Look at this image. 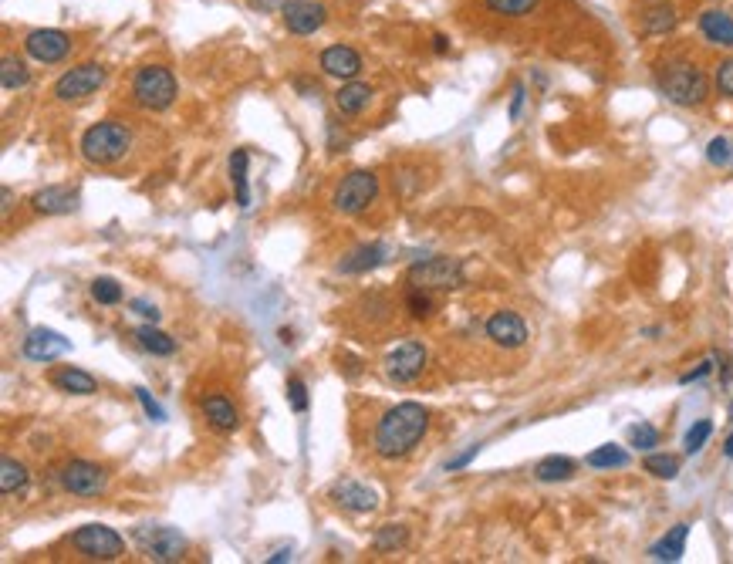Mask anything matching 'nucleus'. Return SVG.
<instances>
[{
    "instance_id": "79ce46f5",
    "label": "nucleus",
    "mask_w": 733,
    "mask_h": 564,
    "mask_svg": "<svg viewBox=\"0 0 733 564\" xmlns=\"http://www.w3.org/2000/svg\"><path fill=\"white\" fill-rule=\"evenodd\" d=\"M717 92L723 98H733V58L720 61V68H717Z\"/></svg>"
},
{
    "instance_id": "473e14b6",
    "label": "nucleus",
    "mask_w": 733,
    "mask_h": 564,
    "mask_svg": "<svg viewBox=\"0 0 733 564\" xmlns=\"http://www.w3.org/2000/svg\"><path fill=\"white\" fill-rule=\"evenodd\" d=\"M642 467H646V473H652L656 480H676L679 477V460L673 453H649Z\"/></svg>"
},
{
    "instance_id": "8fccbe9b",
    "label": "nucleus",
    "mask_w": 733,
    "mask_h": 564,
    "mask_svg": "<svg viewBox=\"0 0 733 564\" xmlns=\"http://www.w3.org/2000/svg\"><path fill=\"white\" fill-rule=\"evenodd\" d=\"M271 564H277V561H291V551H277V554H271V558H267Z\"/></svg>"
},
{
    "instance_id": "ea45409f",
    "label": "nucleus",
    "mask_w": 733,
    "mask_h": 564,
    "mask_svg": "<svg viewBox=\"0 0 733 564\" xmlns=\"http://www.w3.org/2000/svg\"><path fill=\"white\" fill-rule=\"evenodd\" d=\"M288 402L294 413H308V386L298 379V375H291L288 379Z\"/></svg>"
},
{
    "instance_id": "a18cd8bd",
    "label": "nucleus",
    "mask_w": 733,
    "mask_h": 564,
    "mask_svg": "<svg viewBox=\"0 0 733 564\" xmlns=\"http://www.w3.org/2000/svg\"><path fill=\"white\" fill-rule=\"evenodd\" d=\"M477 453H480V443H473L467 453H460L457 460H450V463H446V470H463V467H467V463H470V460H473V456H477Z\"/></svg>"
},
{
    "instance_id": "f03ea898",
    "label": "nucleus",
    "mask_w": 733,
    "mask_h": 564,
    "mask_svg": "<svg viewBox=\"0 0 733 564\" xmlns=\"http://www.w3.org/2000/svg\"><path fill=\"white\" fill-rule=\"evenodd\" d=\"M656 85L663 92L666 102L679 105V109H696V105L706 102L710 95V82L693 61L686 58H669L656 68Z\"/></svg>"
},
{
    "instance_id": "58836bf2",
    "label": "nucleus",
    "mask_w": 733,
    "mask_h": 564,
    "mask_svg": "<svg viewBox=\"0 0 733 564\" xmlns=\"http://www.w3.org/2000/svg\"><path fill=\"white\" fill-rule=\"evenodd\" d=\"M406 308H409V315H413V318H429V315H433V298H429V291L409 288Z\"/></svg>"
},
{
    "instance_id": "7c9ffc66",
    "label": "nucleus",
    "mask_w": 733,
    "mask_h": 564,
    "mask_svg": "<svg viewBox=\"0 0 733 564\" xmlns=\"http://www.w3.org/2000/svg\"><path fill=\"white\" fill-rule=\"evenodd\" d=\"M0 82H4L7 92H17V88H28L31 71H28V65H24L21 58L4 55V61H0Z\"/></svg>"
},
{
    "instance_id": "bb28decb",
    "label": "nucleus",
    "mask_w": 733,
    "mask_h": 564,
    "mask_svg": "<svg viewBox=\"0 0 733 564\" xmlns=\"http://www.w3.org/2000/svg\"><path fill=\"white\" fill-rule=\"evenodd\" d=\"M136 342L153 355H173L176 352V342L166 335V331L156 328V321H146L142 328H136Z\"/></svg>"
},
{
    "instance_id": "a211bd4d",
    "label": "nucleus",
    "mask_w": 733,
    "mask_h": 564,
    "mask_svg": "<svg viewBox=\"0 0 733 564\" xmlns=\"http://www.w3.org/2000/svg\"><path fill=\"white\" fill-rule=\"evenodd\" d=\"M332 497L345 510H352V514H372V510L379 507V494H375L372 487H365V483H359V480H342L332 490Z\"/></svg>"
},
{
    "instance_id": "a19ab883",
    "label": "nucleus",
    "mask_w": 733,
    "mask_h": 564,
    "mask_svg": "<svg viewBox=\"0 0 733 564\" xmlns=\"http://www.w3.org/2000/svg\"><path fill=\"white\" fill-rule=\"evenodd\" d=\"M136 399H139V406H142V413H146L149 419H153V423H166V409L159 406V402L149 396L146 389H136Z\"/></svg>"
},
{
    "instance_id": "c9c22d12",
    "label": "nucleus",
    "mask_w": 733,
    "mask_h": 564,
    "mask_svg": "<svg viewBox=\"0 0 733 564\" xmlns=\"http://www.w3.org/2000/svg\"><path fill=\"white\" fill-rule=\"evenodd\" d=\"M710 436H713V419H700V423H693L690 429H686V440H683L686 453H690V456L700 453Z\"/></svg>"
},
{
    "instance_id": "5701e85b",
    "label": "nucleus",
    "mask_w": 733,
    "mask_h": 564,
    "mask_svg": "<svg viewBox=\"0 0 733 564\" xmlns=\"http://www.w3.org/2000/svg\"><path fill=\"white\" fill-rule=\"evenodd\" d=\"M372 95H375L372 85H365V82H345L335 92V105H338V112H342V115H359V112L369 109Z\"/></svg>"
},
{
    "instance_id": "37998d69",
    "label": "nucleus",
    "mask_w": 733,
    "mask_h": 564,
    "mask_svg": "<svg viewBox=\"0 0 733 564\" xmlns=\"http://www.w3.org/2000/svg\"><path fill=\"white\" fill-rule=\"evenodd\" d=\"M710 372H713V358H703V362L696 365L693 372H686L679 382H683V386H690V382H696V379H706V375H710Z\"/></svg>"
},
{
    "instance_id": "c03bdc74",
    "label": "nucleus",
    "mask_w": 733,
    "mask_h": 564,
    "mask_svg": "<svg viewBox=\"0 0 733 564\" xmlns=\"http://www.w3.org/2000/svg\"><path fill=\"white\" fill-rule=\"evenodd\" d=\"M129 308L136 311V315H142V318H146V321H159V311H156V304H149V301L136 298V301H129Z\"/></svg>"
},
{
    "instance_id": "dca6fc26",
    "label": "nucleus",
    "mask_w": 733,
    "mask_h": 564,
    "mask_svg": "<svg viewBox=\"0 0 733 564\" xmlns=\"http://www.w3.org/2000/svg\"><path fill=\"white\" fill-rule=\"evenodd\" d=\"M82 196L71 186H44L31 196V207L34 213H44V217H65V213H75Z\"/></svg>"
},
{
    "instance_id": "09e8293b",
    "label": "nucleus",
    "mask_w": 733,
    "mask_h": 564,
    "mask_svg": "<svg viewBox=\"0 0 733 564\" xmlns=\"http://www.w3.org/2000/svg\"><path fill=\"white\" fill-rule=\"evenodd\" d=\"M433 51H436V55H446V51H450V41H446V34H436V38H433Z\"/></svg>"
},
{
    "instance_id": "e433bc0d",
    "label": "nucleus",
    "mask_w": 733,
    "mask_h": 564,
    "mask_svg": "<svg viewBox=\"0 0 733 564\" xmlns=\"http://www.w3.org/2000/svg\"><path fill=\"white\" fill-rule=\"evenodd\" d=\"M92 298L98 304H119L122 301V284L112 277H95L92 281Z\"/></svg>"
},
{
    "instance_id": "f3484780",
    "label": "nucleus",
    "mask_w": 733,
    "mask_h": 564,
    "mask_svg": "<svg viewBox=\"0 0 733 564\" xmlns=\"http://www.w3.org/2000/svg\"><path fill=\"white\" fill-rule=\"evenodd\" d=\"M321 71L332 78H342V82H355L362 71V58L348 44H332V48L321 51Z\"/></svg>"
},
{
    "instance_id": "a878e982",
    "label": "nucleus",
    "mask_w": 733,
    "mask_h": 564,
    "mask_svg": "<svg viewBox=\"0 0 733 564\" xmlns=\"http://www.w3.org/2000/svg\"><path fill=\"white\" fill-rule=\"evenodd\" d=\"M676 24H679L676 7L659 4V0H656V7H649V11L642 14V31H646V34H669Z\"/></svg>"
},
{
    "instance_id": "49530a36",
    "label": "nucleus",
    "mask_w": 733,
    "mask_h": 564,
    "mask_svg": "<svg viewBox=\"0 0 733 564\" xmlns=\"http://www.w3.org/2000/svg\"><path fill=\"white\" fill-rule=\"evenodd\" d=\"M254 11H261V14H271V11H281L284 7V0H247Z\"/></svg>"
},
{
    "instance_id": "f8f14e48",
    "label": "nucleus",
    "mask_w": 733,
    "mask_h": 564,
    "mask_svg": "<svg viewBox=\"0 0 733 564\" xmlns=\"http://www.w3.org/2000/svg\"><path fill=\"white\" fill-rule=\"evenodd\" d=\"M24 51H28L34 61H41V65H58V61L68 58L71 38L65 31L38 28V31H31L28 38H24Z\"/></svg>"
},
{
    "instance_id": "6e6552de",
    "label": "nucleus",
    "mask_w": 733,
    "mask_h": 564,
    "mask_svg": "<svg viewBox=\"0 0 733 564\" xmlns=\"http://www.w3.org/2000/svg\"><path fill=\"white\" fill-rule=\"evenodd\" d=\"M375 193H379V176L369 173V169H355V173H348L342 183H338L332 203H335L338 213L355 217V213L369 210V203L375 200Z\"/></svg>"
},
{
    "instance_id": "f257e3e1",
    "label": "nucleus",
    "mask_w": 733,
    "mask_h": 564,
    "mask_svg": "<svg viewBox=\"0 0 733 564\" xmlns=\"http://www.w3.org/2000/svg\"><path fill=\"white\" fill-rule=\"evenodd\" d=\"M426 429H429V409L419 406V402H399V406H392L379 419L372 446L382 460H402V456L416 450L419 440L426 436Z\"/></svg>"
},
{
    "instance_id": "b1692460",
    "label": "nucleus",
    "mask_w": 733,
    "mask_h": 564,
    "mask_svg": "<svg viewBox=\"0 0 733 564\" xmlns=\"http://www.w3.org/2000/svg\"><path fill=\"white\" fill-rule=\"evenodd\" d=\"M51 382H55V389L61 392H71V396H92L98 389V382L88 375L85 369H75V365H65V369H58L51 375Z\"/></svg>"
},
{
    "instance_id": "4be33fe9",
    "label": "nucleus",
    "mask_w": 733,
    "mask_h": 564,
    "mask_svg": "<svg viewBox=\"0 0 733 564\" xmlns=\"http://www.w3.org/2000/svg\"><path fill=\"white\" fill-rule=\"evenodd\" d=\"M686 537H690V524H676L673 531L659 537L649 548L652 561H679L686 554Z\"/></svg>"
},
{
    "instance_id": "de8ad7c7",
    "label": "nucleus",
    "mask_w": 733,
    "mask_h": 564,
    "mask_svg": "<svg viewBox=\"0 0 733 564\" xmlns=\"http://www.w3.org/2000/svg\"><path fill=\"white\" fill-rule=\"evenodd\" d=\"M521 109H524V85L514 88V102H511V122L521 119Z\"/></svg>"
},
{
    "instance_id": "4c0bfd02",
    "label": "nucleus",
    "mask_w": 733,
    "mask_h": 564,
    "mask_svg": "<svg viewBox=\"0 0 733 564\" xmlns=\"http://www.w3.org/2000/svg\"><path fill=\"white\" fill-rule=\"evenodd\" d=\"M706 163L717 166V169L730 166V163H733V146H730V139H723V136L710 139V146H706Z\"/></svg>"
},
{
    "instance_id": "3c124183",
    "label": "nucleus",
    "mask_w": 733,
    "mask_h": 564,
    "mask_svg": "<svg viewBox=\"0 0 733 564\" xmlns=\"http://www.w3.org/2000/svg\"><path fill=\"white\" fill-rule=\"evenodd\" d=\"M723 456H727V460H733V433L727 436V443H723Z\"/></svg>"
},
{
    "instance_id": "c756f323",
    "label": "nucleus",
    "mask_w": 733,
    "mask_h": 564,
    "mask_svg": "<svg viewBox=\"0 0 733 564\" xmlns=\"http://www.w3.org/2000/svg\"><path fill=\"white\" fill-rule=\"evenodd\" d=\"M24 487H28V467L21 460H14V456H4L0 460V490L4 494H17Z\"/></svg>"
},
{
    "instance_id": "ddd939ff",
    "label": "nucleus",
    "mask_w": 733,
    "mask_h": 564,
    "mask_svg": "<svg viewBox=\"0 0 733 564\" xmlns=\"http://www.w3.org/2000/svg\"><path fill=\"white\" fill-rule=\"evenodd\" d=\"M281 17L291 34H315L328 21V11L325 4H315V0H284Z\"/></svg>"
},
{
    "instance_id": "4468645a",
    "label": "nucleus",
    "mask_w": 733,
    "mask_h": 564,
    "mask_svg": "<svg viewBox=\"0 0 733 564\" xmlns=\"http://www.w3.org/2000/svg\"><path fill=\"white\" fill-rule=\"evenodd\" d=\"M21 352L24 358H31V362H55V358L71 352V342L55 328H34L28 331V338H24Z\"/></svg>"
},
{
    "instance_id": "2eb2a0df",
    "label": "nucleus",
    "mask_w": 733,
    "mask_h": 564,
    "mask_svg": "<svg viewBox=\"0 0 733 564\" xmlns=\"http://www.w3.org/2000/svg\"><path fill=\"white\" fill-rule=\"evenodd\" d=\"M487 338L500 348H521L527 342V325L514 311H494L487 318Z\"/></svg>"
},
{
    "instance_id": "aec40b11",
    "label": "nucleus",
    "mask_w": 733,
    "mask_h": 564,
    "mask_svg": "<svg viewBox=\"0 0 733 564\" xmlns=\"http://www.w3.org/2000/svg\"><path fill=\"white\" fill-rule=\"evenodd\" d=\"M203 416H207V423L217 429V433H234V429L240 426L237 406L227 396H220V392H213V396L203 399Z\"/></svg>"
},
{
    "instance_id": "c85d7f7f",
    "label": "nucleus",
    "mask_w": 733,
    "mask_h": 564,
    "mask_svg": "<svg viewBox=\"0 0 733 564\" xmlns=\"http://www.w3.org/2000/svg\"><path fill=\"white\" fill-rule=\"evenodd\" d=\"M585 463L592 470H619V467L629 463V453H625L622 446H615V443H605V446H598V450L588 453Z\"/></svg>"
},
{
    "instance_id": "412c9836",
    "label": "nucleus",
    "mask_w": 733,
    "mask_h": 564,
    "mask_svg": "<svg viewBox=\"0 0 733 564\" xmlns=\"http://www.w3.org/2000/svg\"><path fill=\"white\" fill-rule=\"evenodd\" d=\"M700 34L717 48H733V17L727 11H703Z\"/></svg>"
},
{
    "instance_id": "72a5a7b5",
    "label": "nucleus",
    "mask_w": 733,
    "mask_h": 564,
    "mask_svg": "<svg viewBox=\"0 0 733 564\" xmlns=\"http://www.w3.org/2000/svg\"><path fill=\"white\" fill-rule=\"evenodd\" d=\"M538 7V0H487V11L500 17H524Z\"/></svg>"
},
{
    "instance_id": "39448f33",
    "label": "nucleus",
    "mask_w": 733,
    "mask_h": 564,
    "mask_svg": "<svg viewBox=\"0 0 733 564\" xmlns=\"http://www.w3.org/2000/svg\"><path fill=\"white\" fill-rule=\"evenodd\" d=\"M132 544L156 564H173L186 554V537L166 524H139L132 531Z\"/></svg>"
},
{
    "instance_id": "9d476101",
    "label": "nucleus",
    "mask_w": 733,
    "mask_h": 564,
    "mask_svg": "<svg viewBox=\"0 0 733 564\" xmlns=\"http://www.w3.org/2000/svg\"><path fill=\"white\" fill-rule=\"evenodd\" d=\"M105 85V68L95 65V61H85L78 68H68L65 75L55 82V98L58 102H78V98L95 95L98 88Z\"/></svg>"
},
{
    "instance_id": "0eeeda50",
    "label": "nucleus",
    "mask_w": 733,
    "mask_h": 564,
    "mask_svg": "<svg viewBox=\"0 0 733 564\" xmlns=\"http://www.w3.org/2000/svg\"><path fill=\"white\" fill-rule=\"evenodd\" d=\"M71 548L85 554L88 561H119L125 554V541L105 524H85L71 534Z\"/></svg>"
},
{
    "instance_id": "1a4fd4ad",
    "label": "nucleus",
    "mask_w": 733,
    "mask_h": 564,
    "mask_svg": "<svg viewBox=\"0 0 733 564\" xmlns=\"http://www.w3.org/2000/svg\"><path fill=\"white\" fill-rule=\"evenodd\" d=\"M382 369L392 382H399V386H406V382H416L419 375L426 369V345L416 342V338H406V342L392 345L386 352V362H382Z\"/></svg>"
},
{
    "instance_id": "6ab92c4d",
    "label": "nucleus",
    "mask_w": 733,
    "mask_h": 564,
    "mask_svg": "<svg viewBox=\"0 0 733 564\" xmlns=\"http://www.w3.org/2000/svg\"><path fill=\"white\" fill-rule=\"evenodd\" d=\"M392 254L389 244H362L355 247L352 254L345 257L342 264H338V271L342 274H365V271H375L379 264H386Z\"/></svg>"
},
{
    "instance_id": "423d86ee",
    "label": "nucleus",
    "mask_w": 733,
    "mask_h": 564,
    "mask_svg": "<svg viewBox=\"0 0 733 564\" xmlns=\"http://www.w3.org/2000/svg\"><path fill=\"white\" fill-rule=\"evenodd\" d=\"M409 288L419 291H453L463 284V261L460 257H429L409 267Z\"/></svg>"
},
{
    "instance_id": "cd10ccee",
    "label": "nucleus",
    "mask_w": 733,
    "mask_h": 564,
    "mask_svg": "<svg viewBox=\"0 0 733 564\" xmlns=\"http://www.w3.org/2000/svg\"><path fill=\"white\" fill-rule=\"evenodd\" d=\"M247 149H234V156H230V183H234V193H237V207H250V186H247Z\"/></svg>"
},
{
    "instance_id": "20e7f679",
    "label": "nucleus",
    "mask_w": 733,
    "mask_h": 564,
    "mask_svg": "<svg viewBox=\"0 0 733 564\" xmlns=\"http://www.w3.org/2000/svg\"><path fill=\"white\" fill-rule=\"evenodd\" d=\"M132 98L149 112H163L176 102V78L163 65H146L132 78Z\"/></svg>"
},
{
    "instance_id": "393cba45",
    "label": "nucleus",
    "mask_w": 733,
    "mask_h": 564,
    "mask_svg": "<svg viewBox=\"0 0 733 564\" xmlns=\"http://www.w3.org/2000/svg\"><path fill=\"white\" fill-rule=\"evenodd\" d=\"M534 477H538L541 483H565L575 477V460L571 456H544V460L534 467Z\"/></svg>"
},
{
    "instance_id": "f704fd0d",
    "label": "nucleus",
    "mask_w": 733,
    "mask_h": 564,
    "mask_svg": "<svg viewBox=\"0 0 733 564\" xmlns=\"http://www.w3.org/2000/svg\"><path fill=\"white\" fill-rule=\"evenodd\" d=\"M629 446H636L642 453H652V446H659V429L649 423L629 426Z\"/></svg>"
},
{
    "instance_id": "2f4dec72",
    "label": "nucleus",
    "mask_w": 733,
    "mask_h": 564,
    "mask_svg": "<svg viewBox=\"0 0 733 564\" xmlns=\"http://www.w3.org/2000/svg\"><path fill=\"white\" fill-rule=\"evenodd\" d=\"M406 541H409V527L406 524H386V527H379V531H375L372 548L375 551H396Z\"/></svg>"
},
{
    "instance_id": "7ed1b4c3",
    "label": "nucleus",
    "mask_w": 733,
    "mask_h": 564,
    "mask_svg": "<svg viewBox=\"0 0 733 564\" xmlns=\"http://www.w3.org/2000/svg\"><path fill=\"white\" fill-rule=\"evenodd\" d=\"M132 146V136L129 129H125L122 122H95L92 129H85L82 142H78V149H82V159L92 166H112L119 163V159L129 152Z\"/></svg>"
},
{
    "instance_id": "9b49d317",
    "label": "nucleus",
    "mask_w": 733,
    "mask_h": 564,
    "mask_svg": "<svg viewBox=\"0 0 733 564\" xmlns=\"http://www.w3.org/2000/svg\"><path fill=\"white\" fill-rule=\"evenodd\" d=\"M58 480H61V487L75 497H98L105 490V483H109V473H105V467H98V463L71 460L61 467Z\"/></svg>"
}]
</instances>
